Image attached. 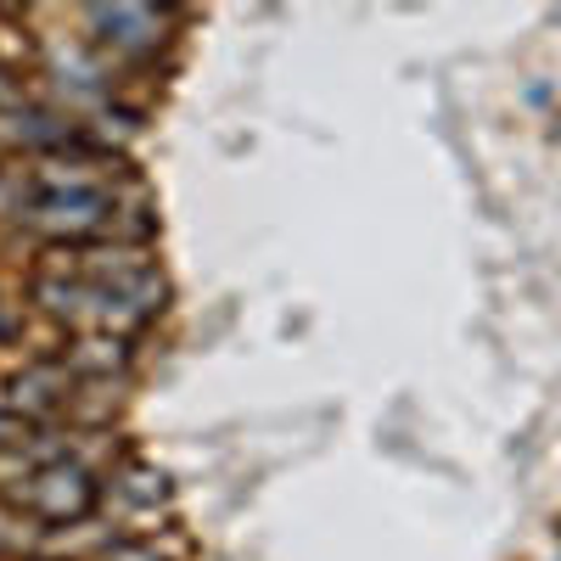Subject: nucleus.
I'll return each instance as SVG.
<instances>
[{"instance_id": "obj_1", "label": "nucleus", "mask_w": 561, "mask_h": 561, "mask_svg": "<svg viewBox=\"0 0 561 561\" xmlns=\"http://www.w3.org/2000/svg\"><path fill=\"white\" fill-rule=\"evenodd\" d=\"M18 500L45 523H73L96 505V478H90L84 460H57V466H39V472L18 489Z\"/></svg>"}, {"instance_id": "obj_2", "label": "nucleus", "mask_w": 561, "mask_h": 561, "mask_svg": "<svg viewBox=\"0 0 561 561\" xmlns=\"http://www.w3.org/2000/svg\"><path fill=\"white\" fill-rule=\"evenodd\" d=\"M107 214H113V203L102 192H39L34 203L18 208V219L45 230V237H96Z\"/></svg>"}, {"instance_id": "obj_3", "label": "nucleus", "mask_w": 561, "mask_h": 561, "mask_svg": "<svg viewBox=\"0 0 561 561\" xmlns=\"http://www.w3.org/2000/svg\"><path fill=\"white\" fill-rule=\"evenodd\" d=\"M68 382H73L68 365L34 359V365L12 370V377L0 382V410H12V415H23V421H39V415H51V410L68 399Z\"/></svg>"}, {"instance_id": "obj_4", "label": "nucleus", "mask_w": 561, "mask_h": 561, "mask_svg": "<svg viewBox=\"0 0 561 561\" xmlns=\"http://www.w3.org/2000/svg\"><path fill=\"white\" fill-rule=\"evenodd\" d=\"M96 28H107L102 39L107 45H118V51H152V45L163 39V12H152V7H96V12H84Z\"/></svg>"}, {"instance_id": "obj_5", "label": "nucleus", "mask_w": 561, "mask_h": 561, "mask_svg": "<svg viewBox=\"0 0 561 561\" xmlns=\"http://www.w3.org/2000/svg\"><path fill=\"white\" fill-rule=\"evenodd\" d=\"M73 377H113V370H129V343L118 332H96V337H79L62 359Z\"/></svg>"}, {"instance_id": "obj_6", "label": "nucleus", "mask_w": 561, "mask_h": 561, "mask_svg": "<svg viewBox=\"0 0 561 561\" xmlns=\"http://www.w3.org/2000/svg\"><path fill=\"white\" fill-rule=\"evenodd\" d=\"M34 304H39L45 314H57V320H84V314H90V280L39 270V275H34Z\"/></svg>"}, {"instance_id": "obj_7", "label": "nucleus", "mask_w": 561, "mask_h": 561, "mask_svg": "<svg viewBox=\"0 0 561 561\" xmlns=\"http://www.w3.org/2000/svg\"><path fill=\"white\" fill-rule=\"evenodd\" d=\"M113 494H124L129 505H163L169 500V478L152 472V466H129V472L113 478Z\"/></svg>"}, {"instance_id": "obj_8", "label": "nucleus", "mask_w": 561, "mask_h": 561, "mask_svg": "<svg viewBox=\"0 0 561 561\" xmlns=\"http://www.w3.org/2000/svg\"><path fill=\"white\" fill-rule=\"evenodd\" d=\"M23 444H28V421L12 415V410H0V455H7V449H23Z\"/></svg>"}, {"instance_id": "obj_9", "label": "nucleus", "mask_w": 561, "mask_h": 561, "mask_svg": "<svg viewBox=\"0 0 561 561\" xmlns=\"http://www.w3.org/2000/svg\"><path fill=\"white\" fill-rule=\"evenodd\" d=\"M107 561H169L163 550H152V545H113L107 550Z\"/></svg>"}]
</instances>
